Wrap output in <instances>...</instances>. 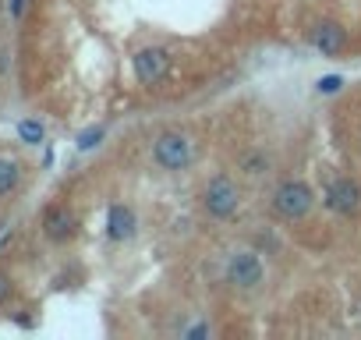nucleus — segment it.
Segmentation results:
<instances>
[{
  "label": "nucleus",
  "instance_id": "obj_4",
  "mask_svg": "<svg viewBox=\"0 0 361 340\" xmlns=\"http://www.w3.org/2000/svg\"><path fill=\"white\" fill-rule=\"evenodd\" d=\"M227 277H231L234 287L252 291V287L262 284V259H259L255 252H238V255L231 259V266H227Z\"/></svg>",
  "mask_w": 361,
  "mask_h": 340
},
{
  "label": "nucleus",
  "instance_id": "obj_13",
  "mask_svg": "<svg viewBox=\"0 0 361 340\" xmlns=\"http://www.w3.org/2000/svg\"><path fill=\"white\" fill-rule=\"evenodd\" d=\"M322 96H333V92H340L343 89V78L340 75H326V78H319V85H315Z\"/></svg>",
  "mask_w": 361,
  "mask_h": 340
},
{
  "label": "nucleus",
  "instance_id": "obj_2",
  "mask_svg": "<svg viewBox=\"0 0 361 340\" xmlns=\"http://www.w3.org/2000/svg\"><path fill=\"white\" fill-rule=\"evenodd\" d=\"M238 202H241L238 185H234L231 178H224V174H216V178L206 185V192H202V206H206V213L216 217V220H231V217L238 213Z\"/></svg>",
  "mask_w": 361,
  "mask_h": 340
},
{
  "label": "nucleus",
  "instance_id": "obj_16",
  "mask_svg": "<svg viewBox=\"0 0 361 340\" xmlns=\"http://www.w3.org/2000/svg\"><path fill=\"white\" fill-rule=\"evenodd\" d=\"M22 4H25V0H11V15H15V18L22 15Z\"/></svg>",
  "mask_w": 361,
  "mask_h": 340
},
{
  "label": "nucleus",
  "instance_id": "obj_14",
  "mask_svg": "<svg viewBox=\"0 0 361 340\" xmlns=\"http://www.w3.org/2000/svg\"><path fill=\"white\" fill-rule=\"evenodd\" d=\"M241 166H245V174H262L266 159H262V152H252V156H245V159H241Z\"/></svg>",
  "mask_w": 361,
  "mask_h": 340
},
{
  "label": "nucleus",
  "instance_id": "obj_1",
  "mask_svg": "<svg viewBox=\"0 0 361 340\" xmlns=\"http://www.w3.org/2000/svg\"><path fill=\"white\" fill-rule=\"evenodd\" d=\"M152 156H156V163L163 170H185L195 159V145H192L188 135H180V131H163L152 142Z\"/></svg>",
  "mask_w": 361,
  "mask_h": 340
},
{
  "label": "nucleus",
  "instance_id": "obj_8",
  "mask_svg": "<svg viewBox=\"0 0 361 340\" xmlns=\"http://www.w3.org/2000/svg\"><path fill=\"white\" fill-rule=\"evenodd\" d=\"M312 43H315L326 57H336V54H343V47H347V29L336 25V22H322V25L312 29Z\"/></svg>",
  "mask_w": 361,
  "mask_h": 340
},
{
  "label": "nucleus",
  "instance_id": "obj_11",
  "mask_svg": "<svg viewBox=\"0 0 361 340\" xmlns=\"http://www.w3.org/2000/svg\"><path fill=\"white\" fill-rule=\"evenodd\" d=\"M18 138L29 142V145H39V142H43V124H39V121H22V124H18Z\"/></svg>",
  "mask_w": 361,
  "mask_h": 340
},
{
  "label": "nucleus",
  "instance_id": "obj_5",
  "mask_svg": "<svg viewBox=\"0 0 361 340\" xmlns=\"http://www.w3.org/2000/svg\"><path fill=\"white\" fill-rule=\"evenodd\" d=\"M166 71H170V54H166L163 47H145V50L135 54V75H138V82L152 85V82H159Z\"/></svg>",
  "mask_w": 361,
  "mask_h": 340
},
{
  "label": "nucleus",
  "instance_id": "obj_15",
  "mask_svg": "<svg viewBox=\"0 0 361 340\" xmlns=\"http://www.w3.org/2000/svg\"><path fill=\"white\" fill-rule=\"evenodd\" d=\"M8 294H11V280L0 273V301H8Z\"/></svg>",
  "mask_w": 361,
  "mask_h": 340
},
{
  "label": "nucleus",
  "instance_id": "obj_3",
  "mask_svg": "<svg viewBox=\"0 0 361 340\" xmlns=\"http://www.w3.org/2000/svg\"><path fill=\"white\" fill-rule=\"evenodd\" d=\"M312 206H315V192H312V185H305V181H283V185L273 192V210H276L280 217H287V220L305 217Z\"/></svg>",
  "mask_w": 361,
  "mask_h": 340
},
{
  "label": "nucleus",
  "instance_id": "obj_6",
  "mask_svg": "<svg viewBox=\"0 0 361 340\" xmlns=\"http://www.w3.org/2000/svg\"><path fill=\"white\" fill-rule=\"evenodd\" d=\"M326 206H329L333 213H343V217L357 213V210H361V188H357V181L336 178V181L329 185V192H326Z\"/></svg>",
  "mask_w": 361,
  "mask_h": 340
},
{
  "label": "nucleus",
  "instance_id": "obj_7",
  "mask_svg": "<svg viewBox=\"0 0 361 340\" xmlns=\"http://www.w3.org/2000/svg\"><path fill=\"white\" fill-rule=\"evenodd\" d=\"M75 231H78V220H75V213H71L68 206H50V210H47V217H43V234H47L50 241H68V238H75Z\"/></svg>",
  "mask_w": 361,
  "mask_h": 340
},
{
  "label": "nucleus",
  "instance_id": "obj_10",
  "mask_svg": "<svg viewBox=\"0 0 361 340\" xmlns=\"http://www.w3.org/2000/svg\"><path fill=\"white\" fill-rule=\"evenodd\" d=\"M18 178H22V166H18L15 159H4V156H0V195L15 192Z\"/></svg>",
  "mask_w": 361,
  "mask_h": 340
},
{
  "label": "nucleus",
  "instance_id": "obj_9",
  "mask_svg": "<svg viewBox=\"0 0 361 340\" xmlns=\"http://www.w3.org/2000/svg\"><path fill=\"white\" fill-rule=\"evenodd\" d=\"M135 227H138V220H135V213L128 206L117 202V206L106 210V238L110 241H128L135 234Z\"/></svg>",
  "mask_w": 361,
  "mask_h": 340
},
{
  "label": "nucleus",
  "instance_id": "obj_12",
  "mask_svg": "<svg viewBox=\"0 0 361 340\" xmlns=\"http://www.w3.org/2000/svg\"><path fill=\"white\" fill-rule=\"evenodd\" d=\"M99 142H103V128H99V124H96V128H85V131L78 135V149H82V152L96 149Z\"/></svg>",
  "mask_w": 361,
  "mask_h": 340
}]
</instances>
